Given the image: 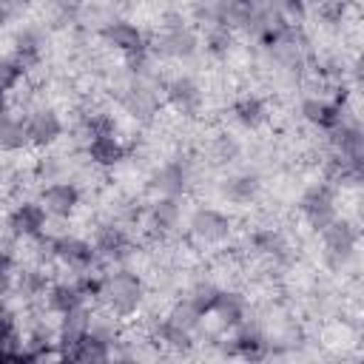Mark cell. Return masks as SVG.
Masks as SVG:
<instances>
[{
    "label": "cell",
    "instance_id": "27",
    "mask_svg": "<svg viewBox=\"0 0 364 364\" xmlns=\"http://www.w3.org/2000/svg\"><path fill=\"white\" fill-rule=\"evenodd\" d=\"M17 284H20L23 296H40V293H46V276L37 273V270H23L20 279H17Z\"/></svg>",
    "mask_w": 364,
    "mask_h": 364
},
{
    "label": "cell",
    "instance_id": "36",
    "mask_svg": "<svg viewBox=\"0 0 364 364\" xmlns=\"http://www.w3.org/2000/svg\"><path fill=\"white\" fill-rule=\"evenodd\" d=\"M6 114V100H3V91H0V117Z\"/></svg>",
    "mask_w": 364,
    "mask_h": 364
},
{
    "label": "cell",
    "instance_id": "29",
    "mask_svg": "<svg viewBox=\"0 0 364 364\" xmlns=\"http://www.w3.org/2000/svg\"><path fill=\"white\" fill-rule=\"evenodd\" d=\"M171 321H173V324H182V327H188V330H193V327H196V321H199V313L193 310V304H191V301H185V304L173 307V313H171Z\"/></svg>",
    "mask_w": 364,
    "mask_h": 364
},
{
    "label": "cell",
    "instance_id": "6",
    "mask_svg": "<svg viewBox=\"0 0 364 364\" xmlns=\"http://www.w3.org/2000/svg\"><path fill=\"white\" fill-rule=\"evenodd\" d=\"M168 100H171V105H173L176 111L188 114V117H193V114L199 111V105H202L199 85H196L193 80H188V77H179V80H173V82L168 85Z\"/></svg>",
    "mask_w": 364,
    "mask_h": 364
},
{
    "label": "cell",
    "instance_id": "9",
    "mask_svg": "<svg viewBox=\"0 0 364 364\" xmlns=\"http://www.w3.org/2000/svg\"><path fill=\"white\" fill-rule=\"evenodd\" d=\"M162 196H179L182 191H185V185H188V165L185 162H168L162 171H156L154 173V182H151Z\"/></svg>",
    "mask_w": 364,
    "mask_h": 364
},
{
    "label": "cell",
    "instance_id": "24",
    "mask_svg": "<svg viewBox=\"0 0 364 364\" xmlns=\"http://www.w3.org/2000/svg\"><path fill=\"white\" fill-rule=\"evenodd\" d=\"M40 60V37L37 31L26 28L17 34V65H28Z\"/></svg>",
    "mask_w": 364,
    "mask_h": 364
},
{
    "label": "cell",
    "instance_id": "30",
    "mask_svg": "<svg viewBox=\"0 0 364 364\" xmlns=\"http://www.w3.org/2000/svg\"><path fill=\"white\" fill-rule=\"evenodd\" d=\"M85 125H88L91 136H105V134H114V122H111V117H108V114H91V117L85 119Z\"/></svg>",
    "mask_w": 364,
    "mask_h": 364
},
{
    "label": "cell",
    "instance_id": "26",
    "mask_svg": "<svg viewBox=\"0 0 364 364\" xmlns=\"http://www.w3.org/2000/svg\"><path fill=\"white\" fill-rule=\"evenodd\" d=\"M216 296H219V290H216L213 284H196L188 301L193 304V310H196L199 316H205V313H210V307H213Z\"/></svg>",
    "mask_w": 364,
    "mask_h": 364
},
{
    "label": "cell",
    "instance_id": "35",
    "mask_svg": "<svg viewBox=\"0 0 364 364\" xmlns=\"http://www.w3.org/2000/svg\"><path fill=\"white\" fill-rule=\"evenodd\" d=\"M37 173L48 179V176H54V173H57V165H54V162H40V168H37Z\"/></svg>",
    "mask_w": 364,
    "mask_h": 364
},
{
    "label": "cell",
    "instance_id": "11",
    "mask_svg": "<svg viewBox=\"0 0 364 364\" xmlns=\"http://www.w3.org/2000/svg\"><path fill=\"white\" fill-rule=\"evenodd\" d=\"M102 34H105V40H108L111 46H117V48H122V51H128V54H142V48H145L139 28L131 26V23H111Z\"/></svg>",
    "mask_w": 364,
    "mask_h": 364
},
{
    "label": "cell",
    "instance_id": "22",
    "mask_svg": "<svg viewBox=\"0 0 364 364\" xmlns=\"http://www.w3.org/2000/svg\"><path fill=\"white\" fill-rule=\"evenodd\" d=\"M233 114H236V119H239L245 128H256V125L264 119V102L256 100V97H242V100L233 105Z\"/></svg>",
    "mask_w": 364,
    "mask_h": 364
},
{
    "label": "cell",
    "instance_id": "17",
    "mask_svg": "<svg viewBox=\"0 0 364 364\" xmlns=\"http://www.w3.org/2000/svg\"><path fill=\"white\" fill-rule=\"evenodd\" d=\"M210 313H216L222 324L236 327V324L242 321V316H245V304H242V299L233 296V293H219L216 301H213V307H210Z\"/></svg>",
    "mask_w": 364,
    "mask_h": 364
},
{
    "label": "cell",
    "instance_id": "32",
    "mask_svg": "<svg viewBox=\"0 0 364 364\" xmlns=\"http://www.w3.org/2000/svg\"><path fill=\"white\" fill-rule=\"evenodd\" d=\"M17 74H20V65H17V63H11V60H0V91H6L9 85H14Z\"/></svg>",
    "mask_w": 364,
    "mask_h": 364
},
{
    "label": "cell",
    "instance_id": "23",
    "mask_svg": "<svg viewBox=\"0 0 364 364\" xmlns=\"http://www.w3.org/2000/svg\"><path fill=\"white\" fill-rule=\"evenodd\" d=\"M253 245L264 256H273V259H284L287 256V245H284L282 233H276V230H259L253 236Z\"/></svg>",
    "mask_w": 364,
    "mask_h": 364
},
{
    "label": "cell",
    "instance_id": "14",
    "mask_svg": "<svg viewBox=\"0 0 364 364\" xmlns=\"http://www.w3.org/2000/svg\"><path fill=\"white\" fill-rule=\"evenodd\" d=\"M196 46H199L196 34L182 28V26L168 28L165 37H162V51L171 54V57H191V54H196Z\"/></svg>",
    "mask_w": 364,
    "mask_h": 364
},
{
    "label": "cell",
    "instance_id": "25",
    "mask_svg": "<svg viewBox=\"0 0 364 364\" xmlns=\"http://www.w3.org/2000/svg\"><path fill=\"white\" fill-rule=\"evenodd\" d=\"M159 336H162V341L171 344L173 350H188V347H191V330L182 327V324H173L171 318L159 327Z\"/></svg>",
    "mask_w": 364,
    "mask_h": 364
},
{
    "label": "cell",
    "instance_id": "1",
    "mask_svg": "<svg viewBox=\"0 0 364 364\" xmlns=\"http://www.w3.org/2000/svg\"><path fill=\"white\" fill-rule=\"evenodd\" d=\"M102 296L108 299L111 310L117 316H131L142 301V282L134 273H114L102 282Z\"/></svg>",
    "mask_w": 364,
    "mask_h": 364
},
{
    "label": "cell",
    "instance_id": "31",
    "mask_svg": "<svg viewBox=\"0 0 364 364\" xmlns=\"http://www.w3.org/2000/svg\"><path fill=\"white\" fill-rule=\"evenodd\" d=\"M77 11H80L77 0H60L57 3V26H65V23L77 20Z\"/></svg>",
    "mask_w": 364,
    "mask_h": 364
},
{
    "label": "cell",
    "instance_id": "12",
    "mask_svg": "<svg viewBox=\"0 0 364 364\" xmlns=\"http://www.w3.org/2000/svg\"><path fill=\"white\" fill-rule=\"evenodd\" d=\"M259 188H262V182H259L256 173H236V176H230V179L222 185V193H225L230 202H236V205H247L250 199H256Z\"/></svg>",
    "mask_w": 364,
    "mask_h": 364
},
{
    "label": "cell",
    "instance_id": "7",
    "mask_svg": "<svg viewBox=\"0 0 364 364\" xmlns=\"http://www.w3.org/2000/svg\"><path fill=\"white\" fill-rule=\"evenodd\" d=\"M51 253L71 267H88L97 256V250L82 239H57V242H51Z\"/></svg>",
    "mask_w": 364,
    "mask_h": 364
},
{
    "label": "cell",
    "instance_id": "21",
    "mask_svg": "<svg viewBox=\"0 0 364 364\" xmlns=\"http://www.w3.org/2000/svg\"><path fill=\"white\" fill-rule=\"evenodd\" d=\"M125 108H128V114L136 117V119H151L154 111H156V100H154L151 91H145V88H134V91L125 97Z\"/></svg>",
    "mask_w": 364,
    "mask_h": 364
},
{
    "label": "cell",
    "instance_id": "28",
    "mask_svg": "<svg viewBox=\"0 0 364 364\" xmlns=\"http://www.w3.org/2000/svg\"><path fill=\"white\" fill-rule=\"evenodd\" d=\"M239 156V145H236V139H230V136H219L216 142H213V159L216 162H233Z\"/></svg>",
    "mask_w": 364,
    "mask_h": 364
},
{
    "label": "cell",
    "instance_id": "5",
    "mask_svg": "<svg viewBox=\"0 0 364 364\" xmlns=\"http://www.w3.org/2000/svg\"><path fill=\"white\" fill-rule=\"evenodd\" d=\"M191 230L199 236V239H205V242H222V239H228V233H230V222L219 213V210H196L193 213V219H191Z\"/></svg>",
    "mask_w": 364,
    "mask_h": 364
},
{
    "label": "cell",
    "instance_id": "16",
    "mask_svg": "<svg viewBox=\"0 0 364 364\" xmlns=\"http://www.w3.org/2000/svg\"><path fill=\"white\" fill-rule=\"evenodd\" d=\"M88 154L94 162L100 165H114L122 159V145L114 139V134H105V136H91V145H88Z\"/></svg>",
    "mask_w": 364,
    "mask_h": 364
},
{
    "label": "cell",
    "instance_id": "2",
    "mask_svg": "<svg viewBox=\"0 0 364 364\" xmlns=\"http://www.w3.org/2000/svg\"><path fill=\"white\" fill-rule=\"evenodd\" d=\"M321 236H324V247H327V262L333 267L347 264L353 256V247H355V228L350 222H341L333 216L321 228Z\"/></svg>",
    "mask_w": 364,
    "mask_h": 364
},
{
    "label": "cell",
    "instance_id": "18",
    "mask_svg": "<svg viewBox=\"0 0 364 364\" xmlns=\"http://www.w3.org/2000/svg\"><path fill=\"white\" fill-rule=\"evenodd\" d=\"M179 222V205L173 196H162L159 202L151 205V225L156 230H171Z\"/></svg>",
    "mask_w": 364,
    "mask_h": 364
},
{
    "label": "cell",
    "instance_id": "19",
    "mask_svg": "<svg viewBox=\"0 0 364 364\" xmlns=\"http://www.w3.org/2000/svg\"><path fill=\"white\" fill-rule=\"evenodd\" d=\"M48 304L57 313H68V310L82 304V290L77 284H57L48 290Z\"/></svg>",
    "mask_w": 364,
    "mask_h": 364
},
{
    "label": "cell",
    "instance_id": "15",
    "mask_svg": "<svg viewBox=\"0 0 364 364\" xmlns=\"http://www.w3.org/2000/svg\"><path fill=\"white\" fill-rule=\"evenodd\" d=\"M85 333H88V313L82 310V304L74 307V310H68V313H63V330H60V336H63V344L65 347H74Z\"/></svg>",
    "mask_w": 364,
    "mask_h": 364
},
{
    "label": "cell",
    "instance_id": "20",
    "mask_svg": "<svg viewBox=\"0 0 364 364\" xmlns=\"http://www.w3.org/2000/svg\"><path fill=\"white\" fill-rule=\"evenodd\" d=\"M23 145H28L26 125L3 114V117H0V148H3V151H17V148H23Z\"/></svg>",
    "mask_w": 364,
    "mask_h": 364
},
{
    "label": "cell",
    "instance_id": "34",
    "mask_svg": "<svg viewBox=\"0 0 364 364\" xmlns=\"http://www.w3.org/2000/svg\"><path fill=\"white\" fill-rule=\"evenodd\" d=\"M341 11H344L341 3H327V6L321 9V17H324L327 23H338V20H341Z\"/></svg>",
    "mask_w": 364,
    "mask_h": 364
},
{
    "label": "cell",
    "instance_id": "13",
    "mask_svg": "<svg viewBox=\"0 0 364 364\" xmlns=\"http://www.w3.org/2000/svg\"><path fill=\"white\" fill-rule=\"evenodd\" d=\"M94 250H97L100 256H105V259H122V256L128 253V236H125L119 228L105 225V228H100V233H97Z\"/></svg>",
    "mask_w": 364,
    "mask_h": 364
},
{
    "label": "cell",
    "instance_id": "10",
    "mask_svg": "<svg viewBox=\"0 0 364 364\" xmlns=\"http://www.w3.org/2000/svg\"><path fill=\"white\" fill-rule=\"evenodd\" d=\"M43 225H46V208L43 205L26 202L11 213V230L20 236H40Z\"/></svg>",
    "mask_w": 364,
    "mask_h": 364
},
{
    "label": "cell",
    "instance_id": "8",
    "mask_svg": "<svg viewBox=\"0 0 364 364\" xmlns=\"http://www.w3.org/2000/svg\"><path fill=\"white\" fill-rule=\"evenodd\" d=\"M63 125L57 119L54 111H37L28 122H26V134H28V142L34 145H51L57 136H60Z\"/></svg>",
    "mask_w": 364,
    "mask_h": 364
},
{
    "label": "cell",
    "instance_id": "4",
    "mask_svg": "<svg viewBox=\"0 0 364 364\" xmlns=\"http://www.w3.org/2000/svg\"><path fill=\"white\" fill-rule=\"evenodd\" d=\"M80 205V191L71 182H57L43 191V208L54 216H71Z\"/></svg>",
    "mask_w": 364,
    "mask_h": 364
},
{
    "label": "cell",
    "instance_id": "33",
    "mask_svg": "<svg viewBox=\"0 0 364 364\" xmlns=\"http://www.w3.org/2000/svg\"><path fill=\"white\" fill-rule=\"evenodd\" d=\"M208 46H210L213 54H222V51L230 46V34H228V28H213L210 37H208Z\"/></svg>",
    "mask_w": 364,
    "mask_h": 364
},
{
    "label": "cell",
    "instance_id": "3",
    "mask_svg": "<svg viewBox=\"0 0 364 364\" xmlns=\"http://www.w3.org/2000/svg\"><path fill=\"white\" fill-rule=\"evenodd\" d=\"M301 210H304L307 222H310L316 230H321V228L333 219V193H330V188H324V185L310 188V191L304 193V199H301Z\"/></svg>",
    "mask_w": 364,
    "mask_h": 364
}]
</instances>
